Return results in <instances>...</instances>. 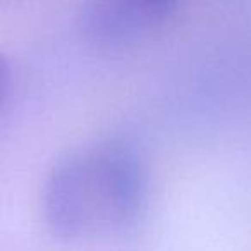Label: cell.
Wrapping results in <instances>:
<instances>
[{
    "instance_id": "cell-1",
    "label": "cell",
    "mask_w": 251,
    "mask_h": 251,
    "mask_svg": "<svg viewBox=\"0 0 251 251\" xmlns=\"http://www.w3.org/2000/svg\"><path fill=\"white\" fill-rule=\"evenodd\" d=\"M143 179L134 157L121 147L73 155L53 171L47 188L49 220L66 236L122 229L136 217Z\"/></svg>"
},
{
    "instance_id": "cell-2",
    "label": "cell",
    "mask_w": 251,
    "mask_h": 251,
    "mask_svg": "<svg viewBox=\"0 0 251 251\" xmlns=\"http://www.w3.org/2000/svg\"><path fill=\"white\" fill-rule=\"evenodd\" d=\"M177 0H90L88 29L100 40H127L153 28Z\"/></svg>"
}]
</instances>
